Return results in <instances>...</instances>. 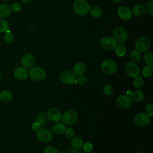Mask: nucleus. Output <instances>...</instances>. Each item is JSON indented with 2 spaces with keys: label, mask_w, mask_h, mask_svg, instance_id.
Here are the masks:
<instances>
[{
  "label": "nucleus",
  "mask_w": 153,
  "mask_h": 153,
  "mask_svg": "<svg viewBox=\"0 0 153 153\" xmlns=\"http://www.w3.org/2000/svg\"><path fill=\"white\" fill-rule=\"evenodd\" d=\"M73 8L75 13L79 16H85L90 11L91 7L86 0H75Z\"/></svg>",
  "instance_id": "obj_1"
},
{
  "label": "nucleus",
  "mask_w": 153,
  "mask_h": 153,
  "mask_svg": "<svg viewBox=\"0 0 153 153\" xmlns=\"http://www.w3.org/2000/svg\"><path fill=\"white\" fill-rule=\"evenodd\" d=\"M113 38L117 42L123 43L125 42L128 36V33L127 29L121 26H116L112 32Z\"/></svg>",
  "instance_id": "obj_2"
},
{
  "label": "nucleus",
  "mask_w": 153,
  "mask_h": 153,
  "mask_svg": "<svg viewBox=\"0 0 153 153\" xmlns=\"http://www.w3.org/2000/svg\"><path fill=\"white\" fill-rule=\"evenodd\" d=\"M29 76L35 81H41L44 80L46 77L45 70L40 66H33L30 68L29 71Z\"/></svg>",
  "instance_id": "obj_3"
},
{
  "label": "nucleus",
  "mask_w": 153,
  "mask_h": 153,
  "mask_svg": "<svg viewBox=\"0 0 153 153\" xmlns=\"http://www.w3.org/2000/svg\"><path fill=\"white\" fill-rule=\"evenodd\" d=\"M100 68L103 72L106 74H112L117 71V65L112 59H106L100 64Z\"/></svg>",
  "instance_id": "obj_4"
},
{
  "label": "nucleus",
  "mask_w": 153,
  "mask_h": 153,
  "mask_svg": "<svg viewBox=\"0 0 153 153\" xmlns=\"http://www.w3.org/2000/svg\"><path fill=\"white\" fill-rule=\"evenodd\" d=\"M151 46V41L147 36H140L139 37L136 43L135 48L137 51L139 53H145L148 50Z\"/></svg>",
  "instance_id": "obj_5"
},
{
  "label": "nucleus",
  "mask_w": 153,
  "mask_h": 153,
  "mask_svg": "<svg viewBox=\"0 0 153 153\" xmlns=\"http://www.w3.org/2000/svg\"><path fill=\"white\" fill-rule=\"evenodd\" d=\"M36 131V138L42 142H49L53 138L51 131L43 127H40Z\"/></svg>",
  "instance_id": "obj_6"
},
{
  "label": "nucleus",
  "mask_w": 153,
  "mask_h": 153,
  "mask_svg": "<svg viewBox=\"0 0 153 153\" xmlns=\"http://www.w3.org/2000/svg\"><path fill=\"white\" fill-rule=\"evenodd\" d=\"M63 123L66 125H72L76 122L78 114L74 110H68L65 111L62 116Z\"/></svg>",
  "instance_id": "obj_7"
},
{
  "label": "nucleus",
  "mask_w": 153,
  "mask_h": 153,
  "mask_svg": "<svg viewBox=\"0 0 153 153\" xmlns=\"http://www.w3.org/2000/svg\"><path fill=\"white\" fill-rule=\"evenodd\" d=\"M151 116L146 113L140 112L135 115L134 118V122L138 126H145L149 124L151 121Z\"/></svg>",
  "instance_id": "obj_8"
},
{
  "label": "nucleus",
  "mask_w": 153,
  "mask_h": 153,
  "mask_svg": "<svg viewBox=\"0 0 153 153\" xmlns=\"http://www.w3.org/2000/svg\"><path fill=\"white\" fill-rule=\"evenodd\" d=\"M75 79L76 75L70 70L65 71L60 75V80L65 84H72L75 83Z\"/></svg>",
  "instance_id": "obj_9"
},
{
  "label": "nucleus",
  "mask_w": 153,
  "mask_h": 153,
  "mask_svg": "<svg viewBox=\"0 0 153 153\" xmlns=\"http://www.w3.org/2000/svg\"><path fill=\"white\" fill-rule=\"evenodd\" d=\"M116 44L117 42L113 38V37L111 36L102 37L99 41L100 46L105 50H113L115 48Z\"/></svg>",
  "instance_id": "obj_10"
},
{
  "label": "nucleus",
  "mask_w": 153,
  "mask_h": 153,
  "mask_svg": "<svg viewBox=\"0 0 153 153\" xmlns=\"http://www.w3.org/2000/svg\"><path fill=\"white\" fill-rule=\"evenodd\" d=\"M125 69L127 74L130 77L134 78L140 74V68L139 66L133 62L127 63L125 66Z\"/></svg>",
  "instance_id": "obj_11"
},
{
  "label": "nucleus",
  "mask_w": 153,
  "mask_h": 153,
  "mask_svg": "<svg viewBox=\"0 0 153 153\" xmlns=\"http://www.w3.org/2000/svg\"><path fill=\"white\" fill-rule=\"evenodd\" d=\"M117 15L123 20H129L133 16L131 10L126 6H121L117 10Z\"/></svg>",
  "instance_id": "obj_12"
},
{
  "label": "nucleus",
  "mask_w": 153,
  "mask_h": 153,
  "mask_svg": "<svg viewBox=\"0 0 153 153\" xmlns=\"http://www.w3.org/2000/svg\"><path fill=\"white\" fill-rule=\"evenodd\" d=\"M116 103L122 109H127L131 106L132 100L128 95H121L117 98Z\"/></svg>",
  "instance_id": "obj_13"
},
{
  "label": "nucleus",
  "mask_w": 153,
  "mask_h": 153,
  "mask_svg": "<svg viewBox=\"0 0 153 153\" xmlns=\"http://www.w3.org/2000/svg\"><path fill=\"white\" fill-rule=\"evenodd\" d=\"M47 117L49 120L54 122H58L62 120V114L61 112L57 108H53L50 109L47 113Z\"/></svg>",
  "instance_id": "obj_14"
},
{
  "label": "nucleus",
  "mask_w": 153,
  "mask_h": 153,
  "mask_svg": "<svg viewBox=\"0 0 153 153\" xmlns=\"http://www.w3.org/2000/svg\"><path fill=\"white\" fill-rule=\"evenodd\" d=\"M29 76V72L25 67H18L14 71V76L18 80H25Z\"/></svg>",
  "instance_id": "obj_15"
},
{
  "label": "nucleus",
  "mask_w": 153,
  "mask_h": 153,
  "mask_svg": "<svg viewBox=\"0 0 153 153\" xmlns=\"http://www.w3.org/2000/svg\"><path fill=\"white\" fill-rule=\"evenodd\" d=\"M35 62V59L33 54L28 53L25 54L21 60L22 65L25 68H32Z\"/></svg>",
  "instance_id": "obj_16"
},
{
  "label": "nucleus",
  "mask_w": 153,
  "mask_h": 153,
  "mask_svg": "<svg viewBox=\"0 0 153 153\" xmlns=\"http://www.w3.org/2000/svg\"><path fill=\"white\" fill-rule=\"evenodd\" d=\"M12 8L11 5L3 3L0 4V18L4 19L8 17L11 13Z\"/></svg>",
  "instance_id": "obj_17"
},
{
  "label": "nucleus",
  "mask_w": 153,
  "mask_h": 153,
  "mask_svg": "<svg viewBox=\"0 0 153 153\" xmlns=\"http://www.w3.org/2000/svg\"><path fill=\"white\" fill-rule=\"evenodd\" d=\"M85 64L82 62H78L76 63L73 67V72L76 75H81L85 72Z\"/></svg>",
  "instance_id": "obj_18"
},
{
  "label": "nucleus",
  "mask_w": 153,
  "mask_h": 153,
  "mask_svg": "<svg viewBox=\"0 0 153 153\" xmlns=\"http://www.w3.org/2000/svg\"><path fill=\"white\" fill-rule=\"evenodd\" d=\"M66 128L65 124L63 123H56L51 127V133L54 134H62Z\"/></svg>",
  "instance_id": "obj_19"
},
{
  "label": "nucleus",
  "mask_w": 153,
  "mask_h": 153,
  "mask_svg": "<svg viewBox=\"0 0 153 153\" xmlns=\"http://www.w3.org/2000/svg\"><path fill=\"white\" fill-rule=\"evenodd\" d=\"M36 122H37L41 127L45 126L48 122L47 114L45 112H41L36 116Z\"/></svg>",
  "instance_id": "obj_20"
},
{
  "label": "nucleus",
  "mask_w": 153,
  "mask_h": 153,
  "mask_svg": "<svg viewBox=\"0 0 153 153\" xmlns=\"http://www.w3.org/2000/svg\"><path fill=\"white\" fill-rule=\"evenodd\" d=\"M131 11L133 15L139 17L142 16L145 13L146 8L142 4H137L133 7Z\"/></svg>",
  "instance_id": "obj_21"
},
{
  "label": "nucleus",
  "mask_w": 153,
  "mask_h": 153,
  "mask_svg": "<svg viewBox=\"0 0 153 153\" xmlns=\"http://www.w3.org/2000/svg\"><path fill=\"white\" fill-rule=\"evenodd\" d=\"M13 99V94L11 91L4 90L0 92V100L5 103L10 102Z\"/></svg>",
  "instance_id": "obj_22"
},
{
  "label": "nucleus",
  "mask_w": 153,
  "mask_h": 153,
  "mask_svg": "<svg viewBox=\"0 0 153 153\" xmlns=\"http://www.w3.org/2000/svg\"><path fill=\"white\" fill-rule=\"evenodd\" d=\"M131 100L135 102H140L145 99V93L142 90H136L131 94Z\"/></svg>",
  "instance_id": "obj_23"
},
{
  "label": "nucleus",
  "mask_w": 153,
  "mask_h": 153,
  "mask_svg": "<svg viewBox=\"0 0 153 153\" xmlns=\"http://www.w3.org/2000/svg\"><path fill=\"white\" fill-rule=\"evenodd\" d=\"M114 49L115 54L120 57L123 56L126 52V46L123 43H117Z\"/></svg>",
  "instance_id": "obj_24"
},
{
  "label": "nucleus",
  "mask_w": 153,
  "mask_h": 153,
  "mask_svg": "<svg viewBox=\"0 0 153 153\" xmlns=\"http://www.w3.org/2000/svg\"><path fill=\"white\" fill-rule=\"evenodd\" d=\"M71 144L74 149H78L83 146V140L79 136L73 137L71 140Z\"/></svg>",
  "instance_id": "obj_25"
},
{
  "label": "nucleus",
  "mask_w": 153,
  "mask_h": 153,
  "mask_svg": "<svg viewBox=\"0 0 153 153\" xmlns=\"http://www.w3.org/2000/svg\"><path fill=\"white\" fill-rule=\"evenodd\" d=\"M143 59L147 66L152 68L153 66V53L151 51H146L144 53Z\"/></svg>",
  "instance_id": "obj_26"
},
{
  "label": "nucleus",
  "mask_w": 153,
  "mask_h": 153,
  "mask_svg": "<svg viewBox=\"0 0 153 153\" xmlns=\"http://www.w3.org/2000/svg\"><path fill=\"white\" fill-rule=\"evenodd\" d=\"M90 15L94 18H99L102 15V10L98 6H94L90 10Z\"/></svg>",
  "instance_id": "obj_27"
},
{
  "label": "nucleus",
  "mask_w": 153,
  "mask_h": 153,
  "mask_svg": "<svg viewBox=\"0 0 153 153\" xmlns=\"http://www.w3.org/2000/svg\"><path fill=\"white\" fill-rule=\"evenodd\" d=\"M10 29L9 22L4 19L0 18V32H6Z\"/></svg>",
  "instance_id": "obj_28"
},
{
  "label": "nucleus",
  "mask_w": 153,
  "mask_h": 153,
  "mask_svg": "<svg viewBox=\"0 0 153 153\" xmlns=\"http://www.w3.org/2000/svg\"><path fill=\"white\" fill-rule=\"evenodd\" d=\"M130 59L131 62L135 63V62H138L141 59V55L140 53L137 51L136 50H133L131 54H130Z\"/></svg>",
  "instance_id": "obj_29"
},
{
  "label": "nucleus",
  "mask_w": 153,
  "mask_h": 153,
  "mask_svg": "<svg viewBox=\"0 0 153 153\" xmlns=\"http://www.w3.org/2000/svg\"><path fill=\"white\" fill-rule=\"evenodd\" d=\"M4 40L5 42L8 44L12 43L14 41V35L10 29L5 32V34L4 35Z\"/></svg>",
  "instance_id": "obj_30"
},
{
  "label": "nucleus",
  "mask_w": 153,
  "mask_h": 153,
  "mask_svg": "<svg viewBox=\"0 0 153 153\" xmlns=\"http://www.w3.org/2000/svg\"><path fill=\"white\" fill-rule=\"evenodd\" d=\"M143 84V79L142 76H136L133 81V86L136 88H140Z\"/></svg>",
  "instance_id": "obj_31"
},
{
  "label": "nucleus",
  "mask_w": 153,
  "mask_h": 153,
  "mask_svg": "<svg viewBox=\"0 0 153 153\" xmlns=\"http://www.w3.org/2000/svg\"><path fill=\"white\" fill-rule=\"evenodd\" d=\"M152 72H153L152 68L151 67L148 66H145L143 69V71H142V73H143V76L146 77V78L151 77L152 75Z\"/></svg>",
  "instance_id": "obj_32"
},
{
  "label": "nucleus",
  "mask_w": 153,
  "mask_h": 153,
  "mask_svg": "<svg viewBox=\"0 0 153 153\" xmlns=\"http://www.w3.org/2000/svg\"><path fill=\"white\" fill-rule=\"evenodd\" d=\"M64 133H65L66 137L68 138V139L72 138L75 135L74 130L72 127H68L67 128L66 127Z\"/></svg>",
  "instance_id": "obj_33"
},
{
  "label": "nucleus",
  "mask_w": 153,
  "mask_h": 153,
  "mask_svg": "<svg viewBox=\"0 0 153 153\" xmlns=\"http://www.w3.org/2000/svg\"><path fill=\"white\" fill-rule=\"evenodd\" d=\"M87 81V78L85 76L81 75H78L77 78H76L75 83L79 84V85H83L85 84Z\"/></svg>",
  "instance_id": "obj_34"
},
{
  "label": "nucleus",
  "mask_w": 153,
  "mask_h": 153,
  "mask_svg": "<svg viewBox=\"0 0 153 153\" xmlns=\"http://www.w3.org/2000/svg\"><path fill=\"white\" fill-rule=\"evenodd\" d=\"M103 93L105 95L111 96L113 93V88L109 84H106L103 87Z\"/></svg>",
  "instance_id": "obj_35"
},
{
  "label": "nucleus",
  "mask_w": 153,
  "mask_h": 153,
  "mask_svg": "<svg viewBox=\"0 0 153 153\" xmlns=\"http://www.w3.org/2000/svg\"><path fill=\"white\" fill-rule=\"evenodd\" d=\"M145 110L148 115L152 116L153 114V105L151 103H148L145 106Z\"/></svg>",
  "instance_id": "obj_36"
},
{
  "label": "nucleus",
  "mask_w": 153,
  "mask_h": 153,
  "mask_svg": "<svg viewBox=\"0 0 153 153\" xmlns=\"http://www.w3.org/2000/svg\"><path fill=\"white\" fill-rule=\"evenodd\" d=\"M57 149L53 146H47L44 150V153H57Z\"/></svg>",
  "instance_id": "obj_37"
},
{
  "label": "nucleus",
  "mask_w": 153,
  "mask_h": 153,
  "mask_svg": "<svg viewBox=\"0 0 153 153\" xmlns=\"http://www.w3.org/2000/svg\"><path fill=\"white\" fill-rule=\"evenodd\" d=\"M150 15H153V0H150L146 4V9Z\"/></svg>",
  "instance_id": "obj_38"
},
{
  "label": "nucleus",
  "mask_w": 153,
  "mask_h": 153,
  "mask_svg": "<svg viewBox=\"0 0 153 153\" xmlns=\"http://www.w3.org/2000/svg\"><path fill=\"white\" fill-rule=\"evenodd\" d=\"M93 145L90 142L85 143L83 146V149L85 152H91L93 150Z\"/></svg>",
  "instance_id": "obj_39"
},
{
  "label": "nucleus",
  "mask_w": 153,
  "mask_h": 153,
  "mask_svg": "<svg viewBox=\"0 0 153 153\" xmlns=\"http://www.w3.org/2000/svg\"><path fill=\"white\" fill-rule=\"evenodd\" d=\"M11 6L12 10L14 11H16V12L19 11L21 8V5L18 2H14Z\"/></svg>",
  "instance_id": "obj_40"
},
{
  "label": "nucleus",
  "mask_w": 153,
  "mask_h": 153,
  "mask_svg": "<svg viewBox=\"0 0 153 153\" xmlns=\"http://www.w3.org/2000/svg\"><path fill=\"white\" fill-rule=\"evenodd\" d=\"M40 127H41L40 125H39L37 122H35V123H33L32 125V129H33V130H35V131H36Z\"/></svg>",
  "instance_id": "obj_41"
},
{
  "label": "nucleus",
  "mask_w": 153,
  "mask_h": 153,
  "mask_svg": "<svg viewBox=\"0 0 153 153\" xmlns=\"http://www.w3.org/2000/svg\"><path fill=\"white\" fill-rule=\"evenodd\" d=\"M66 153H80V152L75 149H69Z\"/></svg>",
  "instance_id": "obj_42"
},
{
  "label": "nucleus",
  "mask_w": 153,
  "mask_h": 153,
  "mask_svg": "<svg viewBox=\"0 0 153 153\" xmlns=\"http://www.w3.org/2000/svg\"><path fill=\"white\" fill-rule=\"evenodd\" d=\"M32 0H20V1L23 4H28Z\"/></svg>",
  "instance_id": "obj_43"
},
{
  "label": "nucleus",
  "mask_w": 153,
  "mask_h": 153,
  "mask_svg": "<svg viewBox=\"0 0 153 153\" xmlns=\"http://www.w3.org/2000/svg\"><path fill=\"white\" fill-rule=\"evenodd\" d=\"M113 1H114V2H115L118 3V2H121V0H113Z\"/></svg>",
  "instance_id": "obj_44"
},
{
  "label": "nucleus",
  "mask_w": 153,
  "mask_h": 153,
  "mask_svg": "<svg viewBox=\"0 0 153 153\" xmlns=\"http://www.w3.org/2000/svg\"><path fill=\"white\" fill-rule=\"evenodd\" d=\"M1 79H2V74H1V72H0V81H1Z\"/></svg>",
  "instance_id": "obj_45"
},
{
  "label": "nucleus",
  "mask_w": 153,
  "mask_h": 153,
  "mask_svg": "<svg viewBox=\"0 0 153 153\" xmlns=\"http://www.w3.org/2000/svg\"><path fill=\"white\" fill-rule=\"evenodd\" d=\"M137 153H145V152H137Z\"/></svg>",
  "instance_id": "obj_46"
},
{
  "label": "nucleus",
  "mask_w": 153,
  "mask_h": 153,
  "mask_svg": "<svg viewBox=\"0 0 153 153\" xmlns=\"http://www.w3.org/2000/svg\"><path fill=\"white\" fill-rule=\"evenodd\" d=\"M2 1H8L9 0H2Z\"/></svg>",
  "instance_id": "obj_47"
},
{
  "label": "nucleus",
  "mask_w": 153,
  "mask_h": 153,
  "mask_svg": "<svg viewBox=\"0 0 153 153\" xmlns=\"http://www.w3.org/2000/svg\"><path fill=\"white\" fill-rule=\"evenodd\" d=\"M57 153H63V152H57Z\"/></svg>",
  "instance_id": "obj_48"
},
{
  "label": "nucleus",
  "mask_w": 153,
  "mask_h": 153,
  "mask_svg": "<svg viewBox=\"0 0 153 153\" xmlns=\"http://www.w3.org/2000/svg\"><path fill=\"white\" fill-rule=\"evenodd\" d=\"M87 153H91V152H87Z\"/></svg>",
  "instance_id": "obj_49"
}]
</instances>
